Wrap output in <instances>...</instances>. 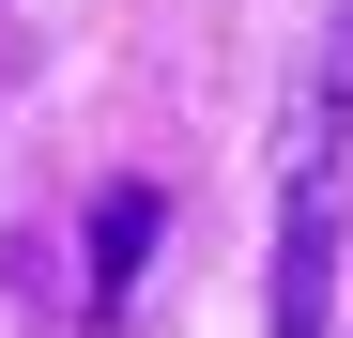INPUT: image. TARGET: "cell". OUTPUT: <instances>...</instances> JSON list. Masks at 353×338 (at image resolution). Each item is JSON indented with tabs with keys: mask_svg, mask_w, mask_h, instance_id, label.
<instances>
[{
	"mask_svg": "<svg viewBox=\"0 0 353 338\" xmlns=\"http://www.w3.org/2000/svg\"><path fill=\"white\" fill-rule=\"evenodd\" d=\"M338 308V154L276 169V338H323Z\"/></svg>",
	"mask_w": 353,
	"mask_h": 338,
	"instance_id": "1",
	"label": "cell"
},
{
	"mask_svg": "<svg viewBox=\"0 0 353 338\" xmlns=\"http://www.w3.org/2000/svg\"><path fill=\"white\" fill-rule=\"evenodd\" d=\"M154 231H169V200H154V185H108V215H92V308H139Z\"/></svg>",
	"mask_w": 353,
	"mask_h": 338,
	"instance_id": "2",
	"label": "cell"
},
{
	"mask_svg": "<svg viewBox=\"0 0 353 338\" xmlns=\"http://www.w3.org/2000/svg\"><path fill=\"white\" fill-rule=\"evenodd\" d=\"M353 139V0L323 16V46H307V92H292V154H338Z\"/></svg>",
	"mask_w": 353,
	"mask_h": 338,
	"instance_id": "3",
	"label": "cell"
}]
</instances>
